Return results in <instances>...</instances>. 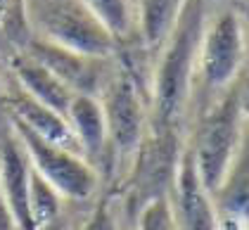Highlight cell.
Returning a JSON list of instances; mask_svg holds the SVG:
<instances>
[{"instance_id":"obj_7","label":"cell","mask_w":249,"mask_h":230,"mask_svg":"<svg viewBox=\"0 0 249 230\" xmlns=\"http://www.w3.org/2000/svg\"><path fill=\"white\" fill-rule=\"evenodd\" d=\"M21 53L40 62L43 67H48L76 95L95 97L112 81V76H107V62L109 59L81 57V55H74L69 50H62L57 45H50V43L38 38L29 40V45Z\"/></svg>"},{"instance_id":"obj_4","label":"cell","mask_w":249,"mask_h":230,"mask_svg":"<svg viewBox=\"0 0 249 230\" xmlns=\"http://www.w3.org/2000/svg\"><path fill=\"white\" fill-rule=\"evenodd\" d=\"M12 133L17 135L21 150L26 154L31 169L57 192L59 197L67 199H90L97 188V171L86 161L81 154H74L69 150H62L57 145L43 140L40 135L21 126L19 121H7Z\"/></svg>"},{"instance_id":"obj_10","label":"cell","mask_w":249,"mask_h":230,"mask_svg":"<svg viewBox=\"0 0 249 230\" xmlns=\"http://www.w3.org/2000/svg\"><path fill=\"white\" fill-rule=\"evenodd\" d=\"M173 190H176V202H178V228L183 230H218L216 226V211L211 204V195L204 190L192 152H185L178 157V166L173 176Z\"/></svg>"},{"instance_id":"obj_11","label":"cell","mask_w":249,"mask_h":230,"mask_svg":"<svg viewBox=\"0 0 249 230\" xmlns=\"http://www.w3.org/2000/svg\"><path fill=\"white\" fill-rule=\"evenodd\" d=\"M7 109H10V119L19 121L21 126H26L29 131L40 135L43 140L57 145L62 150L81 154L78 142L71 133V128H69V124H67V119L57 114L55 109L36 102L34 97L24 95L21 90L15 97H7Z\"/></svg>"},{"instance_id":"obj_6","label":"cell","mask_w":249,"mask_h":230,"mask_svg":"<svg viewBox=\"0 0 249 230\" xmlns=\"http://www.w3.org/2000/svg\"><path fill=\"white\" fill-rule=\"evenodd\" d=\"M107 140L112 152L119 157H135L142 138H145V102L140 97L138 83L131 74H116L105 86L100 100Z\"/></svg>"},{"instance_id":"obj_20","label":"cell","mask_w":249,"mask_h":230,"mask_svg":"<svg viewBox=\"0 0 249 230\" xmlns=\"http://www.w3.org/2000/svg\"><path fill=\"white\" fill-rule=\"evenodd\" d=\"M7 7H10V2H0V19L5 17V12H7Z\"/></svg>"},{"instance_id":"obj_13","label":"cell","mask_w":249,"mask_h":230,"mask_svg":"<svg viewBox=\"0 0 249 230\" xmlns=\"http://www.w3.org/2000/svg\"><path fill=\"white\" fill-rule=\"evenodd\" d=\"M67 124L71 128V133L76 138L81 157L88 159H102L109 140H107V124L105 114L100 107V100L90 95H76L71 100L69 109H67Z\"/></svg>"},{"instance_id":"obj_18","label":"cell","mask_w":249,"mask_h":230,"mask_svg":"<svg viewBox=\"0 0 249 230\" xmlns=\"http://www.w3.org/2000/svg\"><path fill=\"white\" fill-rule=\"evenodd\" d=\"M81 230H119L116 226V216L112 213L107 202H100L95 211L88 216V221L81 226Z\"/></svg>"},{"instance_id":"obj_3","label":"cell","mask_w":249,"mask_h":230,"mask_svg":"<svg viewBox=\"0 0 249 230\" xmlns=\"http://www.w3.org/2000/svg\"><path fill=\"white\" fill-rule=\"evenodd\" d=\"M24 17L34 38L57 45L81 57H114L116 40L102 29L88 2H71V0L24 2Z\"/></svg>"},{"instance_id":"obj_15","label":"cell","mask_w":249,"mask_h":230,"mask_svg":"<svg viewBox=\"0 0 249 230\" xmlns=\"http://www.w3.org/2000/svg\"><path fill=\"white\" fill-rule=\"evenodd\" d=\"M59 216V195L31 169L29 185V221L31 230H45Z\"/></svg>"},{"instance_id":"obj_17","label":"cell","mask_w":249,"mask_h":230,"mask_svg":"<svg viewBox=\"0 0 249 230\" xmlns=\"http://www.w3.org/2000/svg\"><path fill=\"white\" fill-rule=\"evenodd\" d=\"M138 230H178L176 211L169 197H154L150 202H145L138 216Z\"/></svg>"},{"instance_id":"obj_19","label":"cell","mask_w":249,"mask_h":230,"mask_svg":"<svg viewBox=\"0 0 249 230\" xmlns=\"http://www.w3.org/2000/svg\"><path fill=\"white\" fill-rule=\"evenodd\" d=\"M0 230H15V223H12L10 211H7L5 199H2V190H0Z\"/></svg>"},{"instance_id":"obj_16","label":"cell","mask_w":249,"mask_h":230,"mask_svg":"<svg viewBox=\"0 0 249 230\" xmlns=\"http://www.w3.org/2000/svg\"><path fill=\"white\" fill-rule=\"evenodd\" d=\"M88 7L93 10V15L102 24V29L114 40L131 34L133 21H135L133 2H124V0H93V2H88Z\"/></svg>"},{"instance_id":"obj_9","label":"cell","mask_w":249,"mask_h":230,"mask_svg":"<svg viewBox=\"0 0 249 230\" xmlns=\"http://www.w3.org/2000/svg\"><path fill=\"white\" fill-rule=\"evenodd\" d=\"M29 185L31 164L12 128L0 135V190L15 230H31L29 221Z\"/></svg>"},{"instance_id":"obj_5","label":"cell","mask_w":249,"mask_h":230,"mask_svg":"<svg viewBox=\"0 0 249 230\" xmlns=\"http://www.w3.org/2000/svg\"><path fill=\"white\" fill-rule=\"evenodd\" d=\"M245 64V31L242 19L232 7H221L204 19L197 67L209 88H230L240 81Z\"/></svg>"},{"instance_id":"obj_2","label":"cell","mask_w":249,"mask_h":230,"mask_svg":"<svg viewBox=\"0 0 249 230\" xmlns=\"http://www.w3.org/2000/svg\"><path fill=\"white\" fill-rule=\"evenodd\" d=\"M245 133V86L235 81L228 95L204 116L190 150L197 176L211 197L226 185Z\"/></svg>"},{"instance_id":"obj_14","label":"cell","mask_w":249,"mask_h":230,"mask_svg":"<svg viewBox=\"0 0 249 230\" xmlns=\"http://www.w3.org/2000/svg\"><path fill=\"white\" fill-rule=\"evenodd\" d=\"M183 12V2L178 0H147L135 2V21L147 45H164L171 38L178 17Z\"/></svg>"},{"instance_id":"obj_12","label":"cell","mask_w":249,"mask_h":230,"mask_svg":"<svg viewBox=\"0 0 249 230\" xmlns=\"http://www.w3.org/2000/svg\"><path fill=\"white\" fill-rule=\"evenodd\" d=\"M10 64L15 69V76L19 78V88L24 95L34 97L36 102L55 109L57 114L67 116L71 100L76 97L74 90H69L48 67H43L40 62H36L34 57H29L24 53H17L10 59Z\"/></svg>"},{"instance_id":"obj_1","label":"cell","mask_w":249,"mask_h":230,"mask_svg":"<svg viewBox=\"0 0 249 230\" xmlns=\"http://www.w3.org/2000/svg\"><path fill=\"white\" fill-rule=\"evenodd\" d=\"M204 19V2H183V12L171 38L164 43L166 48L154 74V131H176L185 112Z\"/></svg>"},{"instance_id":"obj_8","label":"cell","mask_w":249,"mask_h":230,"mask_svg":"<svg viewBox=\"0 0 249 230\" xmlns=\"http://www.w3.org/2000/svg\"><path fill=\"white\" fill-rule=\"evenodd\" d=\"M133 188L147 197H169L166 188L173 185V176L178 166V147H176V131H154L145 135L138 152H135Z\"/></svg>"}]
</instances>
